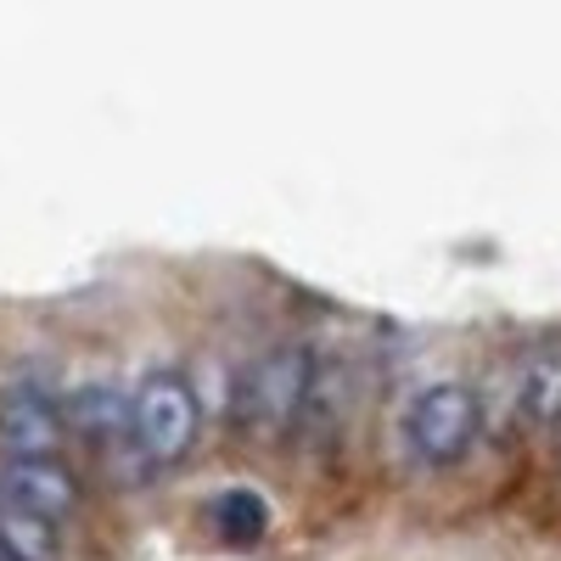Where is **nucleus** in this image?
<instances>
[{
  "label": "nucleus",
  "instance_id": "obj_6",
  "mask_svg": "<svg viewBox=\"0 0 561 561\" xmlns=\"http://www.w3.org/2000/svg\"><path fill=\"white\" fill-rule=\"evenodd\" d=\"M0 500L18 505L23 517L57 528L79 511V478L62 466V455H28V460H0Z\"/></svg>",
  "mask_w": 561,
  "mask_h": 561
},
{
  "label": "nucleus",
  "instance_id": "obj_1",
  "mask_svg": "<svg viewBox=\"0 0 561 561\" xmlns=\"http://www.w3.org/2000/svg\"><path fill=\"white\" fill-rule=\"evenodd\" d=\"M129 415H135V444H140L147 472L174 466V460L192 455L197 427H203L197 382L185 377L180 365H152L147 377H140V388L129 393Z\"/></svg>",
  "mask_w": 561,
  "mask_h": 561
},
{
  "label": "nucleus",
  "instance_id": "obj_5",
  "mask_svg": "<svg viewBox=\"0 0 561 561\" xmlns=\"http://www.w3.org/2000/svg\"><path fill=\"white\" fill-rule=\"evenodd\" d=\"M68 444L62 399L39 382L0 388V460H28V455H57Z\"/></svg>",
  "mask_w": 561,
  "mask_h": 561
},
{
  "label": "nucleus",
  "instance_id": "obj_7",
  "mask_svg": "<svg viewBox=\"0 0 561 561\" xmlns=\"http://www.w3.org/2000/svg\"><path fill=\"white\" fill-rule=\"evenodd\" d=\"M523 427H556L561 421V343H539L517 365V388H511Z\"/></svg>",
  "mask_w": 561,
  "mask_h": 561
},
{
  "label": "nucleus",
  "instance_id": "obj_9",
  "mask_svg": "<svg viewBox=\"0 0 561 561\" xmlns=\"http://www.w3.org/2000/svg\"><path fill=\"white\" fill-rule=\"evenodd\" d=\"M0 539H7V550H12L18 561H51V556H57V528L23 517V511L7 505V500H0Z\"/></svg>",
  "mask_w": 561,
  "mask_h": 561
},
{
  "label": "nucleus",
  "instance_id": "obj_10",
  "mask_svg": "<svg viewBox=\"0 0 561 561\" xmlns=\"http://www.w3.org/2000/svg\"><path fill=\"white\" fill-rule=\"evenodd\" d=\"M0 561H18V556H12V550H7V539H0Z\"/></svg>",
  "mask_w": 561,
  "mask_h": 561
},
{
  "label": "nucleus",
  "instance_id": "obj_4",
  "mask_svg": "<svg viewBox=\"0 0 561 561\" xmlns=\"http://www.w3.org/2000/svg\"><path fill=\"white\" fill-rule=\"evenodd\" d=\"M62 421H68V438L90 444V455H102L107 466H124L129 478L147 472L140 460V444H135V415H129V393L118 382H79L68 399H62Z\"/></svg>",
  "mask_w": 561,
  "mask_h": 561
},
{
  "label": "nucleus",
  "instance_id": "obj_8",
  "mask_svg": "<svg viewBox=\"0 0 561 561\" xmlns=\"http://www.w3.org/2000/svg\"><path fill=\"white\" fill-rule=\"evenodd\" d=\"M208 528L225 545H259L270 534V505H264L259 489H242V483L237 489H219L214 505H208Z\"/></svg>",
  "mask_w": 561,
  "mask_h": 561
},
{
  "label": "nucleus",
  "instance_id": "obj_3",
  "mask_svg": "<svg viewBox=\"0 0 561 561\" xmlns=\"http://www.w3.org/2000/svg\"><path fill=\"white\" fill-rule=\"evenodd\" d=\"M478 393L466 382H427L415 388L404 415H399V444L415 466H427V472H444V466L466 460V449L478 444Z\"/></svg>",
  "mask_w": 561,
  "mask_h": 561
},
{
  "label": "nucleus",
  "instance_id": "obj_2",
  "mask_svg": "<svg viewBox=\"0 0 561 561\" xmlns=\"http://www.w3.org/2000/svg\"><path fill=\"white\" fill-rule=\"evenodd\" d=\"M314 388V354L304 343L259 354L237 382V415L253 438H293L304 427V404Z\"/></svg>",
  "mask_w": 561,
  "mask_h": 561
}]
</instances>
